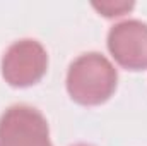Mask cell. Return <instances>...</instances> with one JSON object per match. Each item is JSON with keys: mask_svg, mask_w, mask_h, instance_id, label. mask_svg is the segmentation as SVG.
Instances as JSON below:
<instances>
[{"mask_svg": "<svg viewBox=\"0 0 147 146\" xmlns=\"http://www.w3.org/2000/svg\"><path fill=\"white\" fill-rule=\"evenodd\" d=\"M74 146H91V145H86V143H79V145H74Z\"/></svg>", "mask_w": 147, "mask_h": 146, "instance_id": "6", "label": "cell"}, {"mask_svg": "<svg viewBox=\"0 0 147 146\" xmlns=\"http://www.w3.org/2000/svg\"><path fill=\"white\" fill-rule=\"evenodd\" d=\"M92 7L105 17H121L127 12H130L135 3L134 2H94Z\"/></svg>", "mask_w": 147, "mask_h": 146, "instance_id": "5", "label": "cell"}, {"mask_svg": "<svg viewBox=\"0 0 147 146\" xmlns=\"http://www.w3.org/2000/svg\"><path fill=\"white\" fill-rule=\"evenodd\" d=\"M46 69L48 53L36 40H19L2 57V77L12 88H29L39 83Z\"/></svg>", "mask_w": 147, "mask_h": 146, "instance_id": "2", "label": "cell"}, {"mask_svg": "<svg viewBox=\"0 0 147 146\" xmlns=\"http://www.w3.org/2000/svg\"><path fill=\"white\" fill-rule=\"evenodd\" d=\"M0 146H53L43 113L29 105L9 107L0 117Z\"/></svg>", "mask_w": 147, "mask_h": 146, "instance_id": "3", "label": "cell"}, {"mask_svg": "<svg viewBox=\"0 0 147 146\" xmlns=\"http://www.w3.org/2000/svg\"><path fill=\"white\" fill-rule=\"evenodd\" d=\"M118 84V72L110 60L89 52L79 55L67 72V91L75 103L96 107L108 102Z\"/></svg>", "mask_w": 147, "mask_h": 146, "instance_id": "1", "label": "cell"}, {"mask_svg": "<svg viewBox=\"0 0 147 146\" xmlns=\"http://www.w3.org/2000/svg\"><path fill=\"white\" fill-rule=\"evenodd\" d=\"M108 50L116 64L127 71H147V24L127 19L108 33Z\"/></svg>", "mask_w": 147, "mask_h": 146, "instance_id": "4", "label": "cell"}]
</instances>
